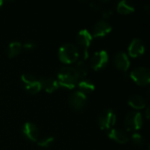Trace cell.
<instances>
[{"label":"cell","mask_w":150,"mask_h":150,"mask_svg":"<svg viewBox=\"0 0 150 150\" xmlns=\"http://www.w3.org/2000/svg\"><path fill=\"white\" fill-rule=\"evenodd\" d=\"M57 78L59 86L66 89H73L80 80L79 75L77 74L75 68L72 67L62 68L57 74Z\"/></svg>","instance_id":"1"},{"label":"cell","mask_w":150,"mask_h":150,"mask_svg":"<svg viewBox=\"0 0 150 150\" xmlns=\"http://www.w3.org/2000/svg\"><path fill=\"white\" fill-rule=\"evenodd\" d=\"M58 55L62 62L70 64L75 62L78 59L79 50L76 45L72 43H66L60 47Z\"/></svg>","instance_id":"2"},{"label":"cell","mask_w":150,"mask_h":150,"mask_svg":"<svg viewBox=\"0 0 150 150\" xmlns=\"http://www.w3.org/2000/svg\"><path fill=\"white\" fill-rule=\"evenodd\" d=\"M20 81L24 90L29 94H36L41 90V85L39 78L31 74H23L21 76Z\"/></svg>","instance_id":"3"},{"label":"cell","mask_w":150,"mask_h":150,"mask_svg":"<svg viewBox=\"0 0 150 150\" xmlns=\"http://www.w3.org/2000/svg\"><path fill=\"white\" fill-rule=\"evenodd\" d=\"M116 123V114L112 109L102 111L98 116V125L102 130H110Z\"/></svg>","instance_id":"4"},{"label":"cell","mask_w":150,"mask_h":150,"mask_svg":"<svg viewBox=\"0 0 150 150\" xmlns=\"http://www.w3.org/2000/svg\"><path fill=\"white\" fill-rule=\"evenodd\" d=\"M143 125V120L142 116L138 112H130L125 119L124 126L127 128V131H137L142 128Z\"/></svg>","instance_id":"5"},{"label":"cell","mask_w":150,"mask_h":150,"mask_svg":"<svg viewBox=\"0 0 150 150\" xmlns=\"http://www.w3.org/2000/svg\"><path fill=\"white\" fill-rule=\"evenodd\" d=\"M130 77L141 86H146L150 82V71L146 67H138L130 73Z\"/></svg>","instance_id":"6"},{"label":"cell","mask_w":150,"mask_h":150,"mask_svg":"<svg viewBox=\"0 0 150 150\" xmlns=\"http://www.w3.org/2000/svg\"><path fill=\"white\" fill-rule=\"evenodd\" d=\"M88 103L87 95L77 91L73 92L69 98V105L75 111H82L85 108Z\"/></svg>","instance_id":"7"},{"label":"cell","mask_w":150,"mask_h":150,"mask_svg":"<svg viewBox=\"0 0 150 150\" xmlns=\"http://www.w3.org/2000/svg\"><path fill=\"white\" fill-rule=\"evenodd\" d=\"M76 42L77 44L83 49V57L82 59L85 60L87 57H88V48L90 47L91 46V40H92V36H91V33L88 31V30H81L77 35H76Z\"/></svg>","instance_id":"8"},{"label":"cell","mask_w":150,"mask_h":150,"mask_svg":"<svg viewBox=\"0 0 150 150\" xmlns=\"http://www.w3.org/2000/svg\"><path fill=\"white\" fill-rule=\"evenodd\" d=\"M108 54L106 51L102 50L96 52L91 58V67L94 70H99L104 69L108 63Z\"/></svg>","instance_id":"9"},{"label":"cell","mask_w":150,"mask_h":150,"mask_svg":"<svg viewBox=\"0 0 150 150\" xmlns=\"http://www.w3.org/2000/svg\"><path fill=\"white\" fill-rule=\"evenodd\" d=\"M23 136L31 142H36L39 137V129L37 126L32 122H26L23 125L21 129Z\"/></svg>","instance_id":"10"},{"label":"cell","mask_w":150,"mask_h":150,"mask_svg":"<svg viewBox=\"0 0 150 150\" xmlns=\"http://www.w3.org/2000/svg\"><path fill=\"white\" fill-rule=\"evenodd\" d=\"M112 31V25L105 20H99L92 27V34L94 37H104Z\"/></svg>","instance_id":"11"},{"label":"cell","mask_w":150,"mask_h":150,"mask_svg":"<svg viewBox=\"0 0 150 150\" xmlns=\"http://www.w3.org/2000/svg\"><path fill=\"white\" fill-rule=\"evenodd\" d=\"M145 52V45L141 39L135 38L132 40L128 47L129 55L132 57H139Z\"/></svg>","instance_id":"12"},{"label":"cell","mask_w":150,"mask_h":150,"mask_svg":"<svg viewBox=\"0 0 150 150\" xmlns=\"http://www.w3.org/2000/svg\"><path fill=\"white\" fill-rule=\"evenodd\" d=\"M113 62L116 68L120 70L127 71L130 66V61L127 54L124 52H118L113 57Z\"/></svg>","instance_id":"13"},{"label":"cell","mask_w":150,"mask_h":150,"mask_svg":"<svg viewBox=\"0 0 150 150\" xmlns=\"http://www.w3.org/2000/svg\"><path fill=\"white\" fill-rule=\"evenodd\" d=\"M107 135L110 139L115 141L118 143H127L129 141L128 135L121 129H117V128H112L107 131Z\"/></svg>","instance_id":"14"},{"label":"cell","mask_w":150,"mask_h":150,"mask_svg":"<svg viewBox=\"0 0 150 150\" xmlns=\"http://www.w3.org/2000/svg\"><path fill=\"white\" fill-rule=\"evenodd\" d=\"M41 85V89L45 90L47 93H52L59 88L57 80L50 77H40L39 78Z\"/></svg>","instance_id":"15"},{"label":"cell","mask_w":150,"mask_h":150,"mask_svg":"<svg viewBox=\"0 0 150 150\" xmlns=\"http://www.w3.org/2000/svg\"><path fill=\"white\" fill-rule=\"evenodd\" d=\"M76 85L79 88V91L83 92L85 95L92 92L95 90V84L90 79H87V78L80 79Z\"/></svg>","instance_id":"16"},{"label":"cell","mask_w":150,"mask_h":150,"mask_svg":"<svg viewBox=\"0 0 150 150\" xmlns=\"http://www.w3.org/2000/svg\"><path fill=\"white\" fill-rule=\"evenodd\" d=\"M117 10L120 14H130L134 11L135 7L132 2L123 0L119 2L117 5Z\"/></svg>","instance_id":"17"},{"label":"cell","mask_w":150,"mask_h":150,"mask_svg":"<svg viewBox=\"0 0 150 150\" xmlns=\"http://www.w3.org/2000/svg\"><path fill=\"white\" fill-rule=\"evenodd\" d=\"M128 105L134 109H142L146 106L145 99L140 95H133L128 99Z\"/></svg>","instance_id":"18"},{"label":"cell","mask_w":150,"mask_h":150,"mask_svg":"<svg viewBox=\"0 0 150 150\" xmlns=\"http://www.w3.org/2000/svg\"><path fill=\"white\" fill-rule=\"evenodd\" d=\"M22 49V44L19 41H12L7 47V54L9 57H14L18 55Z\"/></svg>","instance_id":"19"},{"label":"cell","mask_w":150,"mask_h":150,"mask_svg":"<svg viewBox=\"0 0 150 150\" xmlns=\"http://www.w3.org/2000/svg\"><path fill=\"white\" fill-rule=\"evenodd\" d=\"M75 69L76 70L77 74L79 75L80 79L85 78V76H86L87 74H88V65L86 64L85 60L81 59L80 61H78V62H76V65Z\"/></svg>","instance_id":"20"},{"label":"cell","mask_w":150,"mask_h":150,"mask_svg":"<svg viewBox=\"0 0 150 150\" xmlns=\"http://www.w3.org/2000/svg\"><path fill=\"white\" fill-rule=\"evenodd\" d=\"M54 140V137H52V136H47V137H44L41 140H40L38 142V145L40 147H42V148H48V147H50L53 144Z\"/></svg>","instance_id":"21"},{"label":"cell","mask_w":150,"mask_h":150,"mask_svg":"<svg viewBox=\"0 0 150 150\" xmlns=\"http://www.w3.org/2000/svg\"><path fill=\"white\" fill-rule=\"evenodd\" d=\"M132 142L135 144V145H138V146H142L144 144V138L140 134H134L132 135Z\"/></svg>","instance_id":"22"},{"label":"cell","mask_w":150,"mask_h":150,"mask_svg":"<svg viewBox=\"0 0 150 150\" xmlns=\"http://www.w3.org/2000/svg\"><path fill=\"white\" fill-rule=\"evenodd\" d=\"M23 47L25 50H33V49H34L36 47V43H35V41L28 40V41H26V42L24 43Z\"/></svg>","instance_id":"23"},{"label":"cell","mask_w":150,"mask_h":150,"mask_svg":"<svg viewBox=\"0 0 150 150\" xmlns=\"http://www.w3.org/2000/svg\"><path fill=\"white\" fill-rule=\"evenodd\" d=\"M112 11L111 9H105V10L103 11L102 16H103L104 18H110V17L112 16Z\"/></svg>","instance_id":"24"},{"label":"cell","mask_w":150,"mask_h":150,"mask_svg":"<svg viewBox=\"0 0 150 150\" xmlns=\"http://www.w3.org/2000/svg\"><path fill=\"white\" fill-rule=\"evenodd\" d=\"M90 5H91V7L93 9V10H95V11H98L99 9H100V5L98 4V3H96V2H91V4H90Z\"/></svg>","instance_id":"25"},{"label":"cell","mask_w":150,"mask_h":150,"mask_svg":"<svg viewBox=\"0 0 150 150\" xmlns=\"http://www.w3.org/2000/svg\"><path fill=\"white\" fill-rule=\"evenodd\" d=\"M146 114H147V118H149V108H147L146 110Z\"/></svg>","instance_id":"26"},{"label":"cell","mask_w":150,"mask_h":150,"mask_svg":"<svg viewBox=\"0 0 150 150\" xmlns=\"http://www.w3.org/2000/svg\"><path fill=\"white\" fill-rule=\"evenodd\" d=\"M4 4V2L2 1V0H0V8H1V6H2V4Z\"/></svg>","instance_id":"27"}]
</instances>
